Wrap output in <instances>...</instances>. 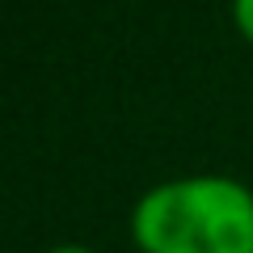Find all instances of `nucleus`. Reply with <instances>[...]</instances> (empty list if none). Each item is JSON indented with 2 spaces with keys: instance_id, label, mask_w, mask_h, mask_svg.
I'll list each match as a JSON object with an SVG mask.
<instances>
[{
  "instance_id": "nucleus-2",
  "label": "nucleus",
  "mask_w": 253,
  "mask_h": 253,
  "mask_svg": "<svg viewBox=\"0 0 253 253\" xmlns=\"http://www.w3.org/2000/svg\"><path fill=\"white\" fill-rule=\"evenodd\" d=\"M232 21H236V30L253 42V0H232Z\"/></svg>"
},
{
  "instance_id": "nucleus-3",
  "label": "nucleus",
  "mask_w": 253,
  "mask_h": 253,
  "mask_svg": "<svg viewBox=\"0 0 253 253\" xmlns=\"http://www.w3.org/2000/svg\"><path fill=\"white\" fill-rule=\"evenodd\" d=\"M51 253H93V249H84V245H59V249H51Z\"/></svg>"
},
{
  "instance_id": "nucleus-1",
  "label": "nucleus",
  "mask_w": 253,
  "mask_h": 253,
  "mask_svg": "<svg viewBox=\"0 0 253 253\" xmlns=\"http://www.w3.org/2000/svg\"><path fill=\"white\" fill-rule=\"evenodd\" d=\"M144 253H253V190L232 177H177L135 203Z\"/></svg>"
}]
</instances>
